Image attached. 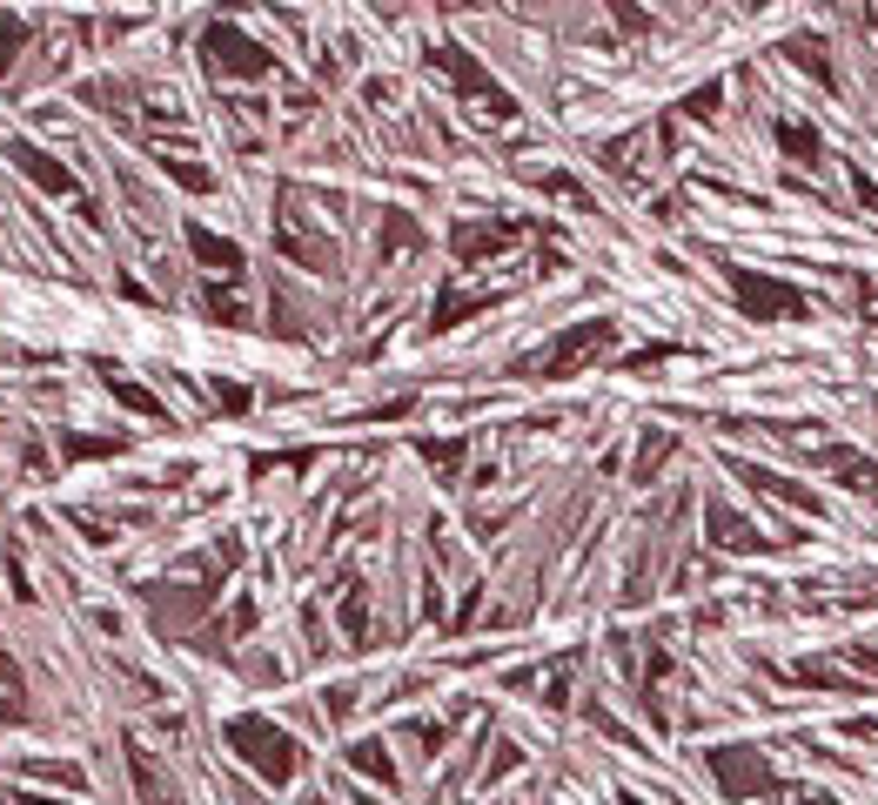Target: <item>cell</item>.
Wrapping results in <instances>:
<instances>
[{
    "label": "cell",
    "instance_id": "6da1fadb",
    "mask_svg": "<svg viewBox=\"0 0 878 805\" xmlns=\"http://www.w3.org/2000/svg\"><path fill=\"white\" fill-rule=\"evenodd\" d=\"M235 745H242L261 772H269V779H289V759H296V752H289V739H276L261 718H242V724H235Z\"/></svg>",
    "mask_w": 878,
    "mask_h": 805
},
{
    "label": "cell",
    "instance_id": "7a4b0ae2",
    "mask_svg": "<svg viewBox=\"0 0 878 805\" xmlns=\"http://www.w3.org/2000/svg\"><path fill=\"white\" fill-rule=\"evenodd\" d=\"M21 169H28V175H41V182H47L54 195H67V189H74V182H67V175L54 169V161H41V154H21Z\"/></svg>",
    "mask_w": 878,
    "mask_h": 805
},
{
    "label": "cell",
    "instance_id": "3957f363",
    "mask_svg": "<svg viewBox=\"0 0 878 805\" xmlns=\"http://www.w3.org/2000/svg\"><path fill=\"white\" fill-rule=\"evenodd\" d=\"M28 805H41V798H28Z\"/></svg>",
    "mask_w": 878,
    "mask_h": 805
}]
</instances>
